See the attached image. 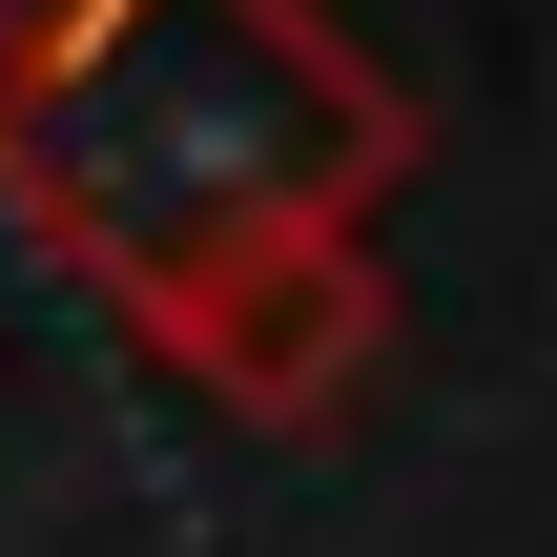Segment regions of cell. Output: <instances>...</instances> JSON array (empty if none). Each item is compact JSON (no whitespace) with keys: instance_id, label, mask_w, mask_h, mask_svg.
<instances>
[{"instance_id":"1","label":"cell","mask_w":557,"mask_h":557,"mask_svg":"<svg viewBox=\"0 0 557 557\" xmlns=\"http://www.w3.org/2000/svg\"><path fill=\"white\" fill-rule=\"evenodd\" d=\"M413 83L331 0H0V207L145 331L207 269L372 248Z\"/></svg>"},{"instance_id":"2","label":"cell","mask_w":557,"mask_h":557,"mask_svg":"<svg viewBox=\"0 0 557 557\" xmlns=\"http://www.w3.org/2000/svg\"><path fill=\"white\" fill-rule=\"evenodd\" d=\"M145 351H165L207 413L310 434V413H351V393H372V351H393V269H372V248H269V269L165 289V310H145Z\"/></svg>"}]
</instances>
